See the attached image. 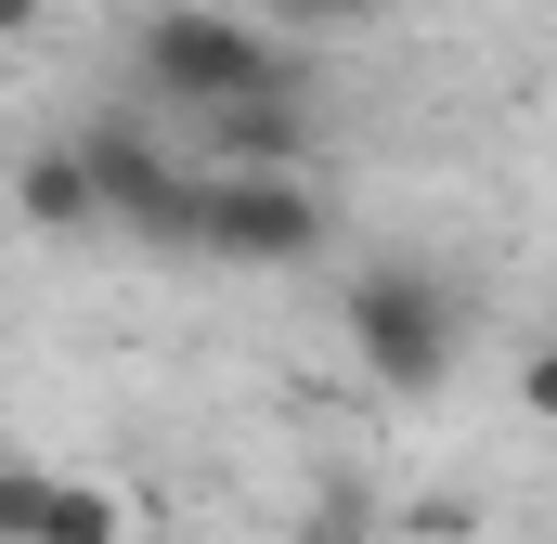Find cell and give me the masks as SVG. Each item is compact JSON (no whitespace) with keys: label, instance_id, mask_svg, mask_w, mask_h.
Segmentation results:
<instances>
[{"label":"cell","instance_id":"cell-6","mask_svg":"<svg viewBox=\"0 0 557 544\" xmlns=\"http://www.w3.org/2000/svg\"><path fill=\"white\" fill-rule=\"evenodd\" d=\"M13 208H26V234H91L104 221V182H91V143H39L26 156V182H13Z\"/></svg>","mask_w":557,"mask_h":544},{"label":"cell","instance_id":"cell-8","mask_svg":"<svg viewBox=\"0 0 557 544\" xmlns=\"http://www.w3.org/2000/svg\"><path fill=\"white\" fill-rule=\"evenodd\" d=\"M519 403L557 428V337H545V350H519Z\"/></svg>","mask_w":557,"mask_h":544},{"label":"cell","instance_id":"cell-2","mask_svg":"<svg viewBox=\"0 0 557 544\" xmlns=\"http://www.w3.org/2000/svg\"><path fill=\"white\" fill-rule=\"evenodd\" d=\"M337 324H350V363L403 403H441L454 363H467V298L441 260H363L337 285Z\"/></svg>","mask_w":557,"mask_h":544},{"label":"cell","instance_id":"cell-1","mask_svg":"<svg viewBox=\"0 0 557 544\" xmlns=\"http://www.w3.org/2000/svg\"><path fill=\"white\" fill-rule=\"evenodd\" d=\"M131 65L156 104L208 118V104H247V91H298L311 78V39L298 26H260V13H221V0H156L131 26Z\"/></svg>","mask_w":557,"mask_h":544},{"label":"cell","instance_id":"cell-5","mask_svg":"<svg viewBox=\"0 0 557 544\" xmlns=\"http://www.w3.org/2000/svg\"><path fill=\"white\" fill-rule=\"evenodd\" d=\"M0 544H131V506H117L104 480L13 467V480H0Z\"/></svg>","mask_w":557,"mask_h":544},{"label":"cell","instance_id":"cell-9","mask_svg":"<svg viewBox=\"0 0 557 544\" xmlns=\"http://www.w3.org/2000/svg\"><path fill=\"white\" fill-rule=\"evenodd\" d=\"M0 26H39V0H0Z\"/></svg>","mask_w":557,"mask_h":544},{"label":"cell","instance_id":"cell-4","mask_svg":"<svg viewBox=\"0 0 557 544\" xmlns=\"http://www.w3.org/2000/svg\"><path fill=\"white\" fill-rule=\"evenodd\" d=\"M195 156L208 169H311L324 156V91H247V104H208L195 118Z\"/></svg>","mask_w":557,"mask_h":544},{"label":"cell","instance_id":"cell-3","mask_svg":"<svg viewBox=\"0 0 557 544\" xmlns=\"http://www.w3.org/2000/svg\"><path fill=\"white\" fill-rule=\"evenodd\" d=\"M324 195L298 182V169H208L195 182V260L208 272H298L324 260Z\"/></svg>","mask_w":557,"mask_h":544},{"label":"cell","instance_id":"cell-7","mask_svg":"<svg viewBox=\"0 0 557 544\" xmlns=\"http://www.w3.org/2000/svg\"><path fill=\"white\" fill-rule=\"evenodd\" d=\"M273 26H298V39H350V26H376V0H260Z\"/></svg>","mask_w":557,"mask_h":544}]
</instances>
